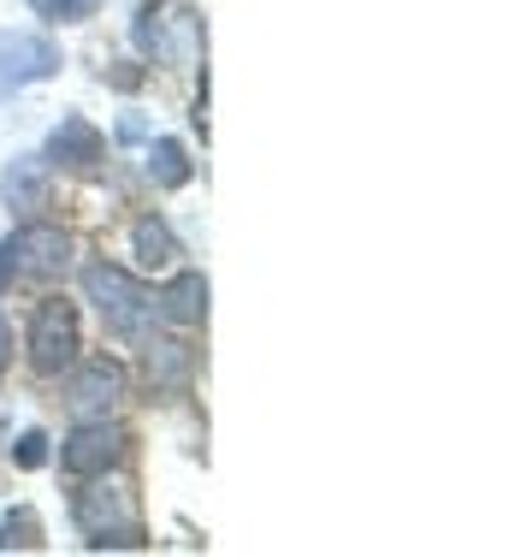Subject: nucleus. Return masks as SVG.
<instances>
[{"mask_svg":"<svg viewBox=\"0 0 509 557\" xmlns=\"http://www.w3.org/2000/svg\"><path fill=\"white\" fill-rule=\"evenodd\" d=\"M72 522L96 552H107V546L113 552H142L149 546V540H142L137 504H131L125 486H107V474H89V481L72 493Z\"/></svg>","mask_w":509,"mask_h":557,"instance_id":"1","label":"nucleus"},{"mask_svg":"<svg viewBox=\"0 0 509 557\" xmlns=\"http://www.w3.org/2000/svg\"><path fill=\"white\" fill-rule=\"evenodd\" d=\"M84 297L101 309V321H107V333H119V338H149L154 333V297L142 290V278L137 273H125V268H113V261H96V268H84Z\"/></svg>","mask_w":509,"mask_h":557,"instance_id":"2","label":"nucleus"},{"mask_svg":"<svg viewBox=\"0 0 509 557\" xmlns=\"http://www.w3.org/2000/svg\"><path fill=\"white\" fill-rule=\"evenodd\" d=\"M77 350H84V321H77V302L65 297H42L30 314V333H24V356H30V368L42 380H60L65 368L77 362Z\"/></svg>","mask_w":509,"mask_h":557,"instance_id":"3","label":"nucleus"},{"mask_svg":"<svg viewBox=\"0 0 509 557\" xmlns=\"http://www.w3.org/2000/svg\"><path fill=\"white\" fill-rule=\"evenodd\" d=\"M65 268H72V237L60 225L24 220L12 237H0V290L18 278H60Z\"/></svg>","mask_w":509,"mask_h":557,"instance_id":"4","label":"nucleus"},{"mask_svg":"<svg viewBox=\"0 0 509 557\" xmlns=\"http://www.w3.org/2000/svg\"><path fill=\"white\" fill-rule=\"evenodd\" d=\"M125 445H131V433L113 428L107 416L77 421V428L60 440V469L72 474V481H89V474H113L119 462H125Z\"/></svg>","mask_w":509,"mask_h":557,"instance_id":"5","label":"nucleus"},{"mask_svg":"<svg viewBox=\"0 0 509 557\" xmlns=\"http://www.w3.org/2000/svg\"><path fill=\"white\" fill-rule=\"evenodd\" d=\"M60 72V48L36 30H0V96H18Z\"/></svg>","mask_w":509,"mask_h":557,"instance_id":"6","label":"nucleus"},{"mask_svg":"<svg viewBox=\"0 0 509 557\" xmlns=\"http://www.w3.org/2000/svg\"><path fill=\"white\" fill-rule=\"evenodd\" d=\"M125 397V368L113 356H96V362H72L65 368V409L77 421H96Z\"/></svg>","mask_w":509,"mask_h":557,"instance_id":"7","label":"nucleus"},{"mask_svg":"<svg viewBox=\"0 0 509 557\" xmlns=\"http://www.w3.org/2000/svg\"><path fill=\"white\" fill-rule=\"evenodd\" d=\"M101 154H107V137H101V131L89 125L84 113H65L60 125L48 131V154H42V161H48V166H72V172H96Z\"/></svg>","mask_w":509,"mask_h":557,"instance_id":"8","label":"nucleus"},{"mask_svg":"<svg viewBox=\"0 0 509 557\" xmlns=\"http://www.w3.org/2000/svg\"><path fill=\"white\" fill-rule=\"evenodd\" d=\"M154 314H160V321H172V326H202V314H208V278L196 273V268L172 273L166 285L154 290Z\"/></svg>","mask_w":509,"mask_h":557,"instance_id":"9","label":"nucleus"},{"mask_svg":"<svg viewBox=\"0 0 509 557\" xmlns=\"http://www.w3.org/2000/svg\"><path fill=\"white\" fill-rule=\"evenodd\" d=\"M0 196H7V208H18V214H36V208L48 202V161L42 154H18V161L0 172Z\"/></svg>","mask_w":509,"mask_h":557,"instance_id":"10","label":"nucleus"},{"mask_svg":"<svg viewBox=\"0 0 509 557\" xmlns=\"http://www.w3.org/2000/svg\"><path fill=\"white\" fill-rule=\"evenodd\" d=\"M142 368H149V386L154 392H178L184 380H190V350H184L178 338H154L142 344Z\"/></svg>","mask_w":509,"mask_h":557,"instance_id":"11","label":"nucleus"},{"mask_svg":"<svg viewBox=\"0 0 509 557\" xmlns=\"http://www.w3.org/2000/svg\"><path fill=\"white\" fill-rule=\"evenodd\" d=\"M131 249H137V261H142L149 273H166L172 261L184 256V249H178V237H172V225L160 220V214H149V220H137V225H131Z\"/></svg>","mask_w":509,"mask_h":557,"instance_id":"12","label":"nucleus"},{"mask_svg":"<svg viewBox=\"0 0 509 557\" xmlns=\"http://www.w3.org/2000/svg\"><path fill=\"white\" fill-rule=\"evenodd\" d=\"M190 172H196V161L184 154V143H172V137H154L149 143V178L160 184V190H184V184H190Z\"/></svg>","mask_w":509,"mask_h":557,"instance_id":"13","label":"nucleus"},{"mask_svg":"<svg viewBox=\"0 0 509 557\" xmlns=\"http://www.w3.org/2000/svg\"><path fill=\"white\" fill-rule=\"evenodd\" d=\"M12 546H18V552H36V546H42V528H36L30 510H18L7 528H0V552H12Z\"/></svg>","mask_w":509,"mask_h":557,"instance_id":"14","label":"nucleus"},{"mask_svg":"<svg viewBox=\"0 0 509 557\" xmlns=\"http://www.w3.org/2000/svg\"><path fill=\"white\" fill-rule=\"evenodd\" d=\"M30 7L42 12V18H53V24H84L101 0H30Z\"/></svg>","mask_w":509,"mask_h":557,"instance_id":"15","label":"nucleus"},{"mask_svg":"<svg viewBox=\"0 0 509 557\" xmlns=\"http://www.w3.org/2000/svg\"><path fill=\"white\" fill-rule=\"evenodd\" d=\"M12 457H18V469H42V462H48V433H24V440H18V450H12Z\"/></svg>","mask_w":509,"mask_h":557,"instance_id":"16","label":"nucleus"},{"mask_svg":"<svg viewBox=\"0 0 509 557\" xmlns=\"http://www.w3.org/2000/svg\"><path fill=\"white\" fill-rule=\"evenodd\" d=\"M7 362H12V326L0 321V374H7Z\"/></svg>","mask_w":509,"mask_h":557,"instance_id":"17","label":"nucleus"}]
</instances>
